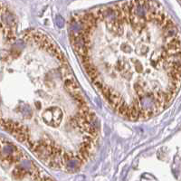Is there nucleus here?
I'll list each match as a JSON object with an SVG mask.
<instances>
[{
    "label": "nucleus",
    "instance_id": "obj_3",
    "mask_svg": "<svg viewBox=\"0 0 181 181\" xmlns=\"http://www.w3.org/2000/svg\"><path fill=\"white\" fill-rule=\"evenodd\" d=\"M56 25H57V27L59 28H62L64 27V20H63V18L60 15H58L56 16Z\"/></svg>",
    "mask_w": 181,
    "mask_h": 181
},
{
    "label": "nucleus",
    "instance_id": "obj_1",
    "mask_svg": "<svg viewBox=\"0 0 181 181\" xmlns=\"http://www.w3.org/2000/svg\"><path fill=\"white\" fill-rule=\"evenodd\" d=\"M1 151V158L3 162L5 161L7 163H14L21 159L22 152L12 143H4L2 140Z\"/></svg>",
    "mask_w": 181,
    "mask_h": 181
},
{
    "label": "nucleus",
    "instance_id": "obj_2",
    "mask_svg": "<svg viewBox=\"0 0 181 181\" xmlns=\"http://www.w3.org/2000/svg\"><path fill=\"white\" fill-rule=\"evenodd\" d=\"M43 120L44 121L51 126V127H58L60 125L62 119V112L58 107H52L46 109L43 112Z\"/></svg>",
    "mask_w": 181,
    "mask_h": 181
}]
</instances>
